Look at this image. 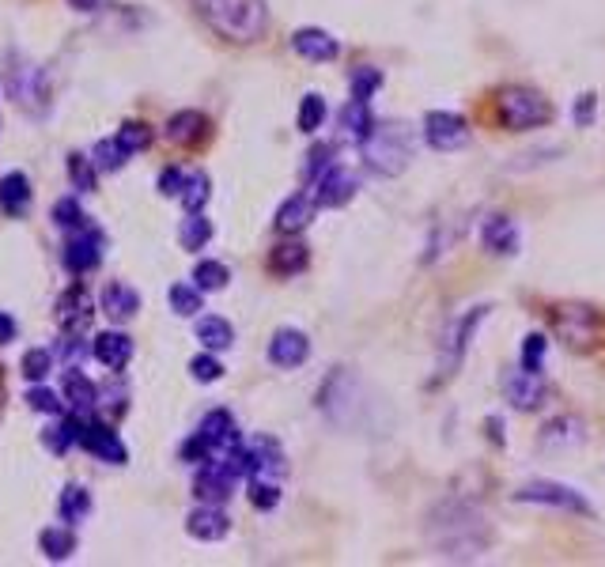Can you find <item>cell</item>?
<instances>
[{"mask_svg": "<svg viewBox=\"0 0 605 567\" xmlns=\"http://www.w3.org/2000/svg\"><path fill=\"white\" fill-rule=\"evenodd\" d=\"M193 8L208 23V31H216L235 46H250L269 31L265 0H193Z\"/></svg>", "mask_w": 605, "mask_h": 567, "instance_id": "6da1fadb", "label": "cell"}, {"mask_svg": "<svg viewBox=\"0 0 605 567\" xmlns=\"http://www.w3.org/2000/svg\"><path fill=\"white\" fill-rule=\"evenodd\" d=\"M360 148L367 171L382 174V178H398L413 159V137L405 125H394V121H375L371 133L360 140Z\"/></svg>", "mask_w": 605, "mask_h": 567, "instance_id": "7a4b0ae2", "label": "cell"}, {"mask_svg": "<svg viewBox=\"0 0 605 567\" xmlns=\"http://www.w3.org/2000/svg\"><path fill=\"white\" fill-rule=\"evenodd\" d=\"M549 322L560 341L575 352H594L605 344V314L587 303H560L549 310Z\"/></svg>", "mask_w": 605, "mask_h": 567, "instance_id": "3957f363", "label": "cell"}, {"mask_svg": "<svg viewBox=\"0 0 605 567\" xmlns=\"http://www.w3.org/2000/svg\"><path fill=\"white\" fill-rule=\"evenodd\" d=\"M553 103L534 91V87H522V84H511V87H500L496 95V118L507 133H522V129H537V125H549L553 121Z\"/></svg>", "mask_w": 605, "mask_h": 567, "instance_id": "277c9868", "label": "cell"}, {"mask_svg": "<svg viewBox=\"0 0 605 567\" xmlns=\"http://www.w3.org/2000/svg\"><path fill=\"white\" fill-rule=\"evenodd\" d=\"M103 246H106L103 231L87 220L84 227L69 231V239H65V246H61V265H65L72 276L95 273V269L103 265Z\"/></svg>", "mask_w": 605, "mask_h": 567, "instance_id": "5b68a950", "label": "cell"}, {"mask_svg": "<svg viewBox=\"0 0 605 567\" xmlns=\"http://www.w3.org/2000/svg\"><path fill=\"white\" fill-rule=\"evenodd\" d=\"M519 503H537V507H560V511H575V515H590V503L583 492H575L571 484L560 481H530L515 492Z\"/></svg>", "mask_w": 605, "mask_h": 567, "instance_id": "8992f818", "label": "cell"}, {"mask_svg": "<svg viewBox=\"0 0 605 567\" xmlns=\"http://www.w3.org/2000/svg\"><path fill=\"white\" fill-rule=\"evenodd\" d=\"M80 447L106 465L129 462V447L121 443V435L106 420H95V416H84V424H80Z\"/></svg>", "mask_w": 605, "mask_h": 567, "instance_id": "52a82bcc", "label": "cell"}, {"mask_svg": "<svg viewBox=\"0 0 605 567\" xmlns=\"http://www.w3.org/2000/svg\"><path fill=\"white\" fill-rule=\"evenodd\" d=\"M424 137L435 152H454L469 140V125L462 114H450V110H432L424 118Z\"/></svg>", "mask_w": 605, "mask_h": 567, "instance_id": "ba28073f", "label": "cell"}, {"mask_svg": "<svg viewBox=\"0 0 605 567\" xmlns=\"http://www.w3.org/2000/svg\"><path fill=\"white\" fill-rule=\"evenodd\" d=\"M503 397H507L515 409H522V413H534V409H541V405H545L549 386H545V378L537 375V371H526V367H519V371H511V375H507V382H503Z\"/></svg>", "mask_w": 605, "mask_h": 567, "instance_id": "9c48e42d", "label": "cell"}, {"mask_svg": "<svg viewBox=\"0 0 605 567\" xmlns=\"http://www.w3.org/2000/svg\"><path fill=\"white\" fill-rule=\"evenodd\" d=\"M484 310H488V307H473L466 318H458V322L450 326L447 341H443V360H439V371H443V378H450L458 367H462V360H466V348H469V337H473L477 322L484 318Z\"/></svg>", "mask_w": 605, "mask_h": 567, "instance_id": "30bf717a", "label": "cell"}, {"mask_svg": "<svg viewBox=\"0 0 605 567\" xmlns=\"http://www.w3.org/2000/svg\"><path fill=\"white\" fill-rule=\"evenodd\" d=\"M235 481H239V477L227 469L224 458H212V462L201 465V473H197V481H193V496L201 499V503H220V507H224L227 499H231Z\"/></svg>", "mask_w": 605, "mask_h": 567, "instance_id": "8fae6325", "label": "cell"}, {"mask_svg": "<svg viewBox=\"0 0 605 567\" xmlns=\"http://www.w3.org/2000/svg\"><path fill=\"white\" fill-rule=\"evenodd\" d=\"M356 189H360L356 174L348 171V167H341V163H333V167L314 182V201H318V208H341L356 197Z\"/></svg>", "mask_w": 605, "mask_h": 567, "instance_id": "7c38bea8", "label": "cell"}, {"mask_svg": "<svg viewBox=\"0 0 605 567\" xmlns=\"http://www.w3.org/2000/svg\"><path fill=\"white\" fill-rule=\"evenodd\" d=\"M91 314H95V303H91V292L80 280L61 292V299H57V322H61L65 333H84L91 326Z\"/></svg>", "mask_w": 605, "mask_h": 567, "instance_id": "4fadbf2b", "label": "cell"}, {"mask_svg": "<svg viewBox=\"0 0 605 567\" xmlns=\"http://www.w3.org/2000/svg\"><path fill=\"white\" fill-rule=\"evenodd\" d=\"M61 397H65L69 413H80V416L99 413V386H95L80 367H65V371H61Z\"/></svg>", "mask_w": 605, "mask_h": 567, "instance_id": "5bb4252c", "label": "cell"}, {"mask_svg": "<svg viewBox=\"0 0 605 567\" xmlns=\"http://www.w3.org/2000/svg\"><path fill=\"white\" fill-rule=\"evenodd\" d=\"M311 356V337L299 333V329H277L273 341H269V363L280 367V371H295L303 367Z\"/></svg>", "mask_w": 605, "mask_h": 567, "instance_id": "9a60e30c", "label": "cell"}, {"mask_svg": "<svg viewBox=\"0 0 605 567\" xmlns=\"http://www.w3.org/2000/svg\"><path fill=\"white\" fill-rule=\"evenodd\" d=\"M91 356L103 363L106 371L121 375V371L129 367V360H133V341H129V333H121V329H103V333L91 337Z\"/></svg>", "mask_w": 605, "mask_h": 567, "instance_id": "2e32d148", "label": "cell"}, {"mask_svg": "<svg viewBox=\"0 0 605 567\" xmlns=\"http://www.w3.org/2000/svg\"><path fill=\"white\" fill-rule=\"evenodd\" d=\"M197 431H201V439L212 447V454H216V458H220V454H227V450H235L242 443L239 424H235V416L227 413V409H212V413H205V420L197 424Z\"/></svg>", "mask_w": 605, "mask_h": 567, "instance_id": "e0dca14e", "label": "cell"}, {"mask_svg": "<svg viewBox=\"0 0 605 567\" xmlns=\"http://www.w3.org/2000/svg\"><path fill=\"white\" fill-rule=\"evenodd\" d=\"M8 91H12V99L19 106H31L38 103V110H46V99H50V91H46V80H42V72L31 65V61H23L19 69H8Z\"/></svg>", "mask_w": 605, "mask_h": 567, "instance_id": "ac0fdd59", "label": "cell"}, {"mask_svg": "<svg viewBox=\"0 0 605 567\" xmlns=\"http://www.w3.org/2000/svg\"><path fill=\"white\" fill-rule=\"evenodd\" d=\"M167 140L171 144H182V148H197V144H205L208 133H212V121L201 114V110H178L167 118Z\"/></svg>", "mask_w": 605, "mask_h": 567, "instance_id": "d6986e66", "label": "cell"}, {"mask_svg": "<svg viewBox=\"0 0 605 567\" xmlns=\"http://www.w3.org/2000/svg\"><path fill=\"white\" fill-rule=\"evenodd\" d=\"M186 533L197 537V541H224L227 533H231V518L220 511V503H201L186 518Z\"/></svg>", "mask_w": 605, "mask_h": 567, "instance_id": "ffe728a7", "label": "cell"}, {"mask_svg": "<svg viewBox=\"0 0 605 567\" xmlns=\"http://www.w3.org/2000/svg\"><path fill=\"white\" fill-rule=\"evenodd\" d=\"M99 310H103L110 322H129V318H137L140 310V295L133 284H121V280H110L99 295Z\"/></svg>", "mask_w": 605, "mask_h": 567, "instance_id": "44dd1931", "label": "cell"}, {"mask_svg": "<svg viewBox=\"0 0 605 567\" xmlns=\"http://www.w3.org/2000/svg\"><path fill=\"white\" fill-rule=\"evenodd\" d=\"M80 424H84L80 413H61L53 424L42 428V447L57 454V458H65L72 447H80Z\"/></svg>", "mask_w": 605, "mask_h": 567, "instance_id": "7402d4cb", "label": "cell"}, {"mask_svg": "<svg viewBox=\"0 0 605 567\" xmlns=\"http://www.w3.org/2000/svg\"><path fill=\"white\" fill-rule=\"evenodd\" d=\"M481 242L488 254H500V258H511L515 250H519V227H515V220L511 216H488L481 227Z\"/></svg>", "mask_w": 605, "mask_h": 567, "instance_id": "603a6c76", "label": "cell"}, {"mask_svg": "<svg viewBox=\"0 0 605 567\" xmlns=\"http://www.w3.org/2000/svg\"><path fill=\"white\" fill-rule=\"evenodd\" d=\"M292 50L303 57V61H333L337 53H341V46H337V38L329 35V31H322V27H303V31H295L292 35Z\"/></svg>", "mask_w": 605, "mask_h": 567, "instance_id": "cb8c5ba5", "label": "cell"}, {"mask_svg": "<svg viewBox=\"0 0 605 567\" xmlns=\"http://www.w3.org/2000/svg\"><path fill=\"white\" fill-rule=\"evenodd\" d=\"M314 212H318V201H311L307 193H295V197H288V201L277 208V231H284V235L307 231L314 220Z\"/></svg>", "mask_w": 605, "mask_h": 567, "instance_id": "d4e9b609", "label": "cell"}, {"mask_svg": "<svg viewBox=\"0 0 605 567\" xmlns=\"http://www.w3.org/2000/svg\"><path fill=\"white\" fill-rule=\"evenodd\" d=\"M31 205V178L23 171H8L0 178V212H8L12 220L23 216Z\"/></svg>", "mask_w": 605, "mask_h": 567, "instance_id": "484cf974", "label": "cell"}, {"mask_svg": "<svg viewBox=\"0 0 605 567\" xmlns=\"http://www.w3.org/2000/svg\"><path fill=\"white\" fill-rule=\"evenodd\" d=\"M87 515H91V492L76 481L65 484L61 496H57V518H61L65 526H84Z\"/></svg>", "mask_w": 605, "mask_h": 567, "instance_id": "4316f807", "label": "cell"}, {"mask_svg": "<svg viewBox=\"0 0 605 567\" xmlns=\"http://www.w3.org/2000/svg\"><path fill=\"white\" fill-rule=\"evenodd\" d=\"M76 526H50V530L38 533V549H42V556L50 560V564H61V560H69L72 552H76Z\"/></svg>", "mask_w": 605, "mask_h": 567, "instance_id": "83f0119b", "label": "cell"}, {"mask_svg": "<svg viewBox=\"0 0 605 567\" xmlns=\"http://www.w3.org/2000/svg\"><path fill=\"white\" fill-rule=\"evenodd\" d=\"M197 341H201V348H208V352H227V348L235 344V326H231L227 318H220V314H205V318L197 322Z\"/></svg>", "mask_w": 605, "mask_h": 567, "instance_id": "f1b7e54d", "label": "cell"}, {"mask_svg": "<svg viewBox=\"0 0 605 567\" xmlns=\"http://www.w3.org/2000/svg\"><path fill=\"white\" fill-rule=\"evenodd\" d=\"M307 261H311V250H307L303 242H284V246H277V250L269 254V273L295 276L307 269Z\"/></svg>", "mask_w": 605, "mask_h": 567, "instance_id": "f546056e", "label": "cell"}, {"mask_svg": "<svg viewBox=\"0 0 605 567\" xmlns=\"http://www.w3.org/2000/svg\"><path fill=\"white\" fill-rule=\"evenodd\" d=\"M178 242H182L186 254L205 250L208 242H212V220H208L205 212H190V216L182 220V227H178Z\"/></svg>", "mask_w": 605, "mask_h": 567, "instance_id": "4dcf8cb0", "label": "cell"}, {"mask_svg": "<svg viewBox=\"0 0 605 567\" xmlns=\"http://www.w3.org/2000/svg\"><path fill=\"white\" fill-rule=\"evenodd\" d=\"M250 450H254V465H258L254 477H273L277 481L280 473H284V450H280V443L258 435V439H250Z\"/></svg>", "mask_w": 605, "mask_h": 567, "instance_id": "1f68e13d", "label": "cell"}, {"mask_svg": "<svg viewBox=\"0 0 605 567\" xmlns=\"http://www.w3.org/2000/svg\"><path fill=\"white\" fill-rule=\"evenodd\" d=\"M65 167H69V182L76 193H95V186H99V167H95L91 155L72 152L69 159H65Z\"/></svg>", "mask_w": 605, "mask_h": 567, "instance_id": "d6a6232c", "label": "cell"}, {"mask_svg": "<svg viewBox=\"0 0 605 567\" xmlns=\"http://www.w3.org/2000/svg\"><path fill=\"white\" fill-rule=\"evenodd\" d=\"M371 125H375V118H371V106L363 103V99H348L341 106V129H345L348 137L363 140L371 133Z\"/></svg>", "mask_w": 605, "mask_h": 567, "instance_id": "836d02e7", "label": "cell"}, {"mask_svg": "<svg viewBox=\"0 0 605 567\" xmlns=\"http://www.w3.org/2000/svg\"><path fill=\"white\" fill-rule=\"evenodd\" d=\"M208 197H212V178L205 171H190L186 174V186H182V208L186 212H201L208 205Z\"/></svg>", "mask_w": 605, "mask_h": 567, "instance_id": "e575fe53", "label": "cell"}, {"mask_svg": "<svg viewBox=\"0 0 605 567\" xmlns=\"http://www.w3.org/2000/svg\"><path fill=\"white\" fill-rule=\"evenodd\" d=\"M167 299H171V310L178 318H193L197 310H205V292L197 284H174Z\"/></svg>", "mask_w": 605, "mask_h": 567, "instance_id": "d590c367", "label": "cell"}, {"mask_svg": "<svg viewBox=\"0 0 605 567\" xmlns=\"http://www.w3.org/2000/svg\"><path fill=\"white\" fill-rule=\"evenodd\" d=\"M227 280H231V269L224 261H197V269H193V284L201 292H224Z\"/></svg>", "mask_w": 605, "mask_h": 567, "instance_id": "8d00e7d4", "label": "cell"}, {"mask_svg": "<svg viewBox=\"0 0 605 567\" xmlns=\"http://www.w3.org/2000/svg\"><path fill=\"white\" fill-rule=\"evenodd\" d=\"M91 159H95V167H99L103 174H114V171H121V167H125L129 152L121 148L118 137H106V140H99V144L91 148Z\"/></svg>", "mask_w": 605, "mask_h": 567, "instance_id": "74e56055", "label": "cell"}, {"mask_svg": "<svg viewBox=\"0 0 605 567\" xmlns=\"http://www.w3.org/2000/svg\"><path fill=\"white\" fill-rule=\"evenodd\" d=\"M35 413H46V416H61L69 413V405H65V397L57 394V390H50V386H42V382H35L31 390H27V397H23Z\"/></svg>", "mask_w": 605, "mask_h": 567, "instance_id": "f35d334b", "label": "cell"}, {"mask_svg": "<svg viewBox=\"0 0 605 567\" xmlns=\"http://www.w3.org/2000/svg\"><path fill=\"white\" fill-rule=\"evenodd\" d=\"M50 220L57 227H65V231H76V227L87 224L84 208H80V201H76V197H57V201H53V208H50Z\"/></svg>", "mask_w": 605, "mask_h": 567, "instance_id": "ab89813d", "label": "cell"}, {"mask_svg": "<svg viewBox=\"0 0 605 567\" xmlns=\"http://www.w3.org/2000/svg\"><path fill=\"white\" fill-rule=\"evenodd\" d=\"M19 371L27 382H42L53 371V352L50 348H27L23 360H19Z\"/></svg>", "mask_w": 605, "mask_h": 567, "instance_id": "60d3db41", "label": "cell"}, {"mask_svg": "<svg viewBox=\"0 0 605 567\" xmlns=\"http://www.w3.org/2000/svg\"><path fill=\"white\" fill-rule=\"evenodd\" d=\"M121 140V148L129 155L144 152L148 144H152V125H144V121H121V129L114 133Z\"/></svg>", "mask_w": 605, "mask_h": 567, "instance_id": "b9f144b4", "label": "cell"}, {"mask_svg": "<svg viewBox=\"0 0 605 567\" xmlns=\"http://www.w3.org/2000/svg\"><path fill=\"white\" fill-rule=\"evenodd\" d=\"M322 121H326V99L311 91V95H303V103H299V118L295 125L303 129V133H314V129H322Z\"/></svg>", "mask_w": 605, "mask_h": 567, "instance_id": "7bdbcfd3", "label": "cell"}, {"mask_svg": "<svg viewBox=\"0 0 605 567\" xmlns=\"http://www.w3.org/2000/svg\"><path fill=\"white\" fill-rule=\"evenodd\" d=\"M250 503L258 511H273L280 503V484L273 477H250Z\"/></svg>", "mask_w": 605, "mask_h": 567, "instance_id": "ee69618b", "label": "cell"}, {"mask_svg": "<svg viewBox=\"0 0 605 567\" xmlns=\"http://www.w3.org/2000/svg\"><path fill=\"white\" fill-rule=\"evenodd\" d=\"M329 167H333V144H314L311 152H307V163H303V178L318 182Z\"/></svg>", "mask_w": 605, "mask_h": 567, "instance_id": "f6af8a7d", "label": "cell"}, {"mask_svg": "<svg viewBox=\"0 0 605 567\" xmlns=\"http://www.w3.org/2000/svg\"><path fill=\"white\" fill-rule=\"evenodd\" d=\"M190 375L197 378V382H220L224 378V363H220V356L216 352H201V356H193L190 360Z\"/></svg>", "mask_w": 605, "mask_h": 567, "instance_id": "bcb514c9", "label": "cell"}, {"mask_svg": "<svg viewBox=\"0 0 605 567\" xmlns=\"http://www.w3.org/2000/svg\"><path fill=\"white\" fill-rule=\"evenodd\" d=\"M379 87H382V72L379 69H367V65H363V69L352 72V99H363V103H367V99H371Z\"/></svg>", "mask_w": 605, "mask_h": 567, "instance_id": "7dc6e473", "label": "cell"}, {"mask_svg": "<svg viewBox=\"0 0 605 567\" xmlns=\"http://www.w3.org/2000/svg\"><path fill=\"white\" fill-rule=\"evenodd\" d=\"M545 348H549V341H545L541 333H530V337L522 341V367L541 375V367H545Z\"/></svg>", "mask_w": 605, "mask_h": 567, "instance_id": "c3c4849f", "label": "cell"}, {"mask_svg": "<svg viewBox=\"0 0 605 567\" xmlns=\"http://www.w3.org/2000/svg\"><path fill=\"white\" fill-rule=\"evenodd\" d=\"M125 409H129L125 390H118V386H99V413H106L110 420H118V416H125Z\"/></svg>", "mask_w": 605, "mask_h": 567, "instance_id": "681fc988", "label": "cell"}, {"mask_svg": "<svg viewBox=\"0 0 605 567\" xmlns=\"http://www.w3.org/2000/svg\"><path fill=\"white\" fill-rule=\"evenodd\" d=\"M159 193L163 197H182V186H186V171L182 167H167V171L159 174Z\"/></svg>", "mask_w": 605, "mask_h": 567, "instance_id": "f907efd6", "label": "cell"}, {"mask_svg": "<svg viewBox=\"0 0 605 567\" xmlns=\"http://www.w3.org/2000/svg\"><path fill=\"white\" fill-rule=\"evenodd\" d=\"M594 106H598V99H594V95H583V99L575 103V125H579V129L594 125Z\"/></svg>", "mask_w": 605, "mask_h": 567, "instance_id": "816d5d0a", "label": "cell"}, {"mask_svg": "<svg viewBox=\"0 0 605 567\" xmlns=\"http://www.w3.org/2000/svg\"><path fill=\"white\" fill-rule=\"evenodd\" d=\"M16 333H19L16 318H12L8 310H0V344H12L16 341Z\"/></svg>", "mask_w": 605, "mask_h": 567, "instance_id": "f5cc1de1", "label": "cell"}, {"mask_svg": "<svg viewBox=\"0 0 605 567\" xmlns=\"http://www.w3.org/2000/svg\"><path fill=\"white\" fill-rule=\"evenodd\" d=\"M69 8H76V12H95L99 0H69Z\"/></svg>", "mask_w": 605, "mask_h": 567, "instance_id": "db71d44e", "label": "cell"}]
</instances>
